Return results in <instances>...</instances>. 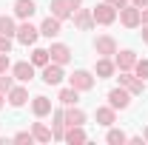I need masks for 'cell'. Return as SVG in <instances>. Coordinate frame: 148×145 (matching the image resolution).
<instances>
[{"label":"cell","mask_w":148,"mask_h":145,"mask_svg":"<svg viewBox=\"0 0 148 145\" xmlns=\"http://www.w3.org/2000/svg\"><path fill=\"white\" fill-rule=\"evenodd\" d=\"M0 51H6V54H12V37L0 34Z\"/></svg>","instance_id":"32"},{"label":"cell","mask_w":148,"mask_h":145,"mask_svg":"<svg viewBox=\"0 0 148 145\" xmlns=\"http://www.w3.org/2000/svg\"><path fill=\"white\" fill-rule=\"evenodd\" d=\"M88 114L80 108V105H66V125H86Z\"/></svg>","instance_id":"22"},{"label":"cell","mask_w":148,"mask_h":145,"mask_svg":"<svg viewBox=\"0 0 148 145\" xmlns=\"http://www.w3.org/2000/svg\"><path fill=\"white\" fill-rule=\"evenodd\" d=\"M34 12H37L34 0H17V3H14V17H17V20H32Z\"/></svg>","instance_id":"19"},{"label":"cell","mask_w":148,"mask_h":145,"mask_svg":"<svg viewBox=\"0 0 148 145\" xmlns=\"http://www.w3.org/2000/svg\"><path fill=\"white\" fill-rule=\"evenodd\" d=\"M6 71H12V60H9L6 51H0V74H6Z\"/></svg>","instance_id":"31"},{"label":"cell","mask_w":148,"mask_h":145,"mask_svg":"<svg viewBox=\"0 0 148 145\" xmlns=\"http://www.w3.org/2000/svg\"><path fill=\"white\" fill-rule=\"evenodd\" d=\"M128 142H131V145H143L145 140H143V137H128Z\"/></svg>","instance_id":"36"},{"label":"cell","mask_w":148,"mask_h":145,"mask_svg":"<svg viewBox=\"0 0 148 145\" xmlns=\"http://www.w3.org/2000/svg\"><path fill=\"white\" fill-rule=\"evenodd\" d=\"M49 9H51V14H54L57 20H71V12H74L69 0H51Z\"/></svg>","instance_id":"21"},{"label":"cell","mask_w":148,"mask_h":145,"mask_svg":"<svg viewBox=\"0 0 148 145\" xmlns=\"http://www.w3.org/2000/svg\"><path fill=\"white\" fill-rule=\"evenodd\" d=\"M12 77L17 80V83H32L34 80V66H32V60H20L12 66Z\"/></svg>","instance_id":"10"},{"label":"cell","mask_w":148,"mask_h":145,"mask_svg":"<svg viewBox=\"0 0 148 145\" xmlns=\"http://www.w3.org/2000/svg\"><path fill=\"white\" fill-rule=\"evenodd\" d=\"M94 51L100 57H114L117 54V40L111 34H97L94 37Z\"/></svg>","instance_id":"9"},{"label":"cell","mask_w":148,"mask_h":145,"mask_svg":"<svg viewBox=\"0 0 148 145\" xmlns=\"http://www.w3.org/2000/svg\"><path fill=\"white\" fill-rule=\"evenodd\" d=\"M140 29H143V31H140V37H143V43H145V46H148V23H143Z\"/></svg>","instance_id":"34"},{"label":"cell","mask_w":148,"mask_h":145,"mask_svg":"<svg viewBox=\"0 0 148 145\" xmlns=\"http://www.w3.org/2000/svg\"><path fill=\"white\" fill-rule=\"evenodd\" d=\"M143 140H145V142H148V128H145V131H143Z\"/></svg>","instance_id":"40"},{"label":"cell","mask_w":148,"mask_h":145,"mask_svg":"<svg viewBox=\"0 0 148 145\" xmlns=\"http://www.w3.org/2000/svg\"><path fill=\"white\" fill-rule=\"evenodd\" d=\"M60 31H63V20H57L54 14H49V17L40 23V37H60Z\"/></svg>","instance_id":"17"},{"label":"cell","mask_w":148,"mask_h":145,"mask_svg":"<svg viewBox=\"0 0 148 145\" xmlns=\"http://www.w3.org/2000/svg\"><path fill=\"white\" fill-rule=\"evenodd\" d=\"M3 105H6V94H0V111H3Z\"/></svg>","instance_id":"39"},{"label":"cell","mask_w":148,"mask_h":145,"mask_svg":"<svg viewBox=\"0 0 148 145\" xmlns=\"http://www.w3.org/2000/svg\"><path fill=\"white\" fill-rule=\"evenodd\" d=\"M134 74H137L140 80H145V83H148V60H140V57H137V66H134Z\"/></svg>","instance_id":"28"},{"label":"cell","mask_w":148,"mask_h":145,"mask_svg":"<svg viewBox=\"0 0 148 145\" xmlns=\"http://www.w3.org/2000/svg\"><path fill=\"white\" fill-rule=\"evenodd\" d=\"M140 14H143V23H148V6H145V9H140Z\"/></svg>","instance_id":"37"},{"label":"cell","mask_w":148,"mask_h":145,"mask_svg":"<svg viewBox=\"0 0 148 145\" xmlns=\"http://www.w3.org/2000/svg\"><path fill=\"white\" fill-rule=\"evenodd\" d=\"M94 120H97V125H114L117 122V108H111V105H100V108L94 111Z\"/></svg>","instance_id":"18"},{"label":"cell","mask_w":148,"mask_h":145,"mask_svg":"<svg viewBox=\"0 0 148 145\" xmlns=\"http://www.w3.org/2000/svg\"><path fill=\"white\" fill-rule=\"evenodd\" d=\"M117 80H120V85H123V88L131 91V97H137V94H143V91H145V80H140L134 71H117Z\"/></svg>","instance_id":"4"},{"label":"cell","mask_w":148,"mask_h":145,"mask_svg":"<svg viewBox=\"0 0 148 145\" xmlns=\"http://www.w3.org/2000/svg\"><path fill=\"white\" fill-rule=\"evenodd\" d=\"M49 54H51V63H60V66H69L71 63L74 51L66 46V43H51V49H49Z\"/></svg>","instance_id":"15"},{"label":"cell","mask_w":148,"mask_h":145,"mask_svg":"<svg viewBox=\"0 0 148 145\" xmlns=\"http://www.w3.org/2000/svg\"><path fill=\"white\" fill-rule=\"evenodd\" d=\"M57 103H60V105H77V103H80V91L71 88V85H63L60 94H57Z\"/></svg>","instance_id":"23"},{"label":"cell","mask_w":148,"mask_h":145,"mask_svg":"<svg viewBox=\"0 0 148 145\" xmlns=\"http://www.w3.org/2000/svg\"><path fill=\"white\" fill-rule=\"evenodd\" d=\"M14 14H0V34L6 37H14V31H17V23H14Z\"/></svg>","instance_id":"25"},{"label":"cell","mask_w":148,"mask_h":145,"mask_svg":"<svg viewBox=\"0 0 148 145\" xmlns=\"http://www.w3.org/2000/svg\"><path fill=\"white\" fill-rule=\"evenodd\" d=\"M51 111H54V105H51V100H49L46 94H37V97H32V114H34L37 120L49 117Z\"/></svg>","instance_id":"14"},{"label":"cell","mask_w":148,"mask_h":145,"mask_svg":"<svg viewBox=\"0 0 148 145\" xmlns=\"http://www.w3.org/2000/svg\"><path fill=\"white\" fill-rule=\"evenodd\" d=\"M37 37H40V26H32V20H20L17 31H14V40L23 43V46H34Z\"/></svg>","instance_id":"3"},{"label":"cell","mask_w":148,"mask_h":145,"mask_svg":"<svg viewBox=\"0 0 148 145\" xmlns=\"http://www.w3.org/2000/svg\"><path fill=\"white\" fill-rule=\"evenodd\" d=\"M128 3H134L137 9H145V6H148V0H128Z\"/></svg>","instance_id":"35"},{"label":"cell","mask_w":148,"mask_h":145,"mask_svg":"<svg viewBox=\"0 0 148 145\" xmlns=\"http://www.w3.org/2000/svg\"><path fill=\"white\" fill-rule=\"evenodd\" d=\"M91 14H94V26H111V23L117 20V14H120V12H117L111 3H106V0H103V3H97V6L91 9Z\"/></svg>","instance_id":"2"},{"label":"cell","mask_w":148,"mask_h":145,"mask_svg":"<svg viewBox=\"0 0 148 145\" xmlns=\"http://www.w3.org/2000/svg\"><path fill=\"white\" fill-rule=\"evenodd\" d=\"M51 137L54 140H63L66 137V105L51 111Z\"/></svg>","instance_id":"16"},{"label":"cell","mask_w":148,"mask_h":145,"mask_svg":"<svg viewBox=\"0 0 148 145\" xmlns=\"http://www.w3.org/2000/svg\"><path fill=\"white\" fill-rule=\"evenodd\" d=\"M32 137H34V142H51L54 140L51 125H46V122H32Z\"/></svg>","instance_id":"24"},{"label":"cell","mask_w":148,"mask_h":145,"mask_svg":"<svg viewBox=\"0 0 148 145\" xmlns=\"http://www.w3.org/2000/svg\"><path fill=\"white\" fill-rule=\"evenodd\" d=\"M106 100H108L111 108L125 111V108L131 105V91H128V88H123V85H117V88H111L108 94H106Z\"/></svg>","instance_id":"5"},{"label":"cell","mask_w":148,"mask_h":145,"mask_svg":"<svg viewBox=\"0 0 148 145\" xmlns=\"http://www.w3.org/2000/svg\"><path fill=\"white\" fill-rule=\"evenodd\" d=\"M12 142H34V137H32V131H17V134H14V137H12Z\"/></svg>","instance_id":"30"},{"label":"cell","mask_w":148,"mask_h":145,"mask_svg":"<svg viewBox=\"0 0 148 145\" xmlns=\"http://www.w3.org/2000/svg\"><path fill=\"white\" fill-rule=\"evenodd\" d=\"M106 142H108V145H125V142H128V134H125V131H120V128H114V125H108Z\"/></svg>","instance_id":"26"},{"label":"cell","mask_w":148,"mask_h":145,"mask_svg":"<svg viewBox=\"0 0 148 145\" xmlns=\"http://www.w3.org/2000/svg\"><path fill=\"white\" fill-rule=\"evenodd\" d=\"M71 20H74V26L80 29V31H91L94 29V14H91V9H74L71 12Z\"/></svg>","instance_id":"11"},{"label":"cell","mask_w":148,"mask_h":145,"mask_svg":"<svg viewBox=\"0 0 148 145\" xmlns=\"http://www.w3.org/2000/svg\"><path fill=\"white\" fill-rule=\"evenodd\" d=\"M88 140V134L83 131V125H66V137H63V142L69 145H83Z\"/></svg>","instance_id":"20"},{"label":"cell","mask_w":148,"mask_h":145,"mask_svg":"<svg viewBox=\"0 0 148 145\" xmlns=\"http://www.w3.org/2000/svg\"><path fill=\"white\" fill-rule=\"evenodd\" d=\"M14 83H17V80H14V77H12L9 71H6V74H0V94H9V88H12Z\"/></svg>","instance_id":"29"},{"label":"cell","mask_w":148,"mask_h":145,"mask_svg":"<svg viewBox=\"0 0 148 145\" xmlns=\"http://www.w3.org/2000/svg\"><path fill=\"white\" fill-rule=\"evenodd\" d=\"M69 3H71V9H80L83 6V0H69Z\"/></svg>","instance_id":"38"},{"label":"cell","mask_w":148,"mask_h":145,"mask_svg":"<svg viewBox=\"0 0 148 145\" xmlns=\"http://www.w3.org/2000/svg\"><path fill=\"white\" fill-rule=\"evenodd\" d=\"M66 66H60V63H49V66H43V74H40V80L46 83V85H60L63 80H66V71H63Z\"/></svg>","instance_id":"7"},{"label":"cell","mask_w":148,"mask_h":145,"mask_svg":"<svg viewBox=\"0 0 148 145\" xmlns=\"http://www.w3.org/2000/svg\"><path fill=\"white\" fill-rule=\"evenodd\" d=\"M49 63H51L49 49H34V51H32V66H34V68H43V66H49Z\"/></svg>","instance_id":"27"},{"label":"cell","mask_w":148,"mask_h":145,"mask_svg":"<svg viewBox=\"0 0 148 145\" xmlns=\"http://www.w3.org/2000/svg\"><path fill=\"white\" fill-rule=\"evenodd\" d=\"M69 85L77 88L80 94H86V91H91L94 85H97V77H94L91 71H86V68H77L74 74H69Z\"/></svg>","instance_id":"1"},{"label":"cell","mask_w":148,"mask_h":145,"mask_svg":"<svg viewBox=\"0 0 148 145\" xmlns=\"http://www.w3.org/2000/svg\"><path fill=\"white\" fill-rule=\"evenodd\" d=\"M106 3H111V6H114V9H117V12H120V9H123V6H128V0H106Z\"/></svg>","instance_id":"33"},{"label":"cell","mask_w":148,"mask_h":145,"mask_svg":"<svg viewBox=\"0 0 148 145\" xmlns=\"http://www.w3.org/2000/svg\"><path fill=\"white\" fill-rule=\"evenodd\" d=\"M117 17H120V23H123L125 29H140V26H143V14H140V9H137L134 3H128V6H123Z\"/></svg>","instance_id":"6"},{"label":"cell","mask_w":148,"mask_h":145,"mask_svg":"<svg viewBox=\"0 0 148 145\" xmlns=\"http://www.w3.org/2000/svg\"><path fill=\"white\" fill-rule=\"evenodd\" d=\"M114 66H117V71H134V66H137V54L131 51V49H117V54H114Z\"/></svg>","instance_id":"12"},{"label":"cell","mask_w":148,"mask_h":145,"mask_svg":"<svg viewBox=\"0 0 148 145\" xmlns=\"http://www.w3.org/2000/svg\"><path fill=\"white\" fill-rule=\"evenodd\" d=\"M6 100H9V105L12 108H23L26 103H29V88H26V83H14L9 94H6Z\"/></svg>","instance_id":"8"},{"label":"cell","mask_w":148,"mask_h":145,"mask_svg":"<svg viewBox=\"0 0 148 145\" xmlns=\"http://www.w3.org/2000/svg\"><path fill=\"white\" fill-rule=\"evenodd\" d=\"M114 74H117L114 57H97V66H94V77H97V80H111Z\"/></svg>","instance_id":"13"}]
</instances>
